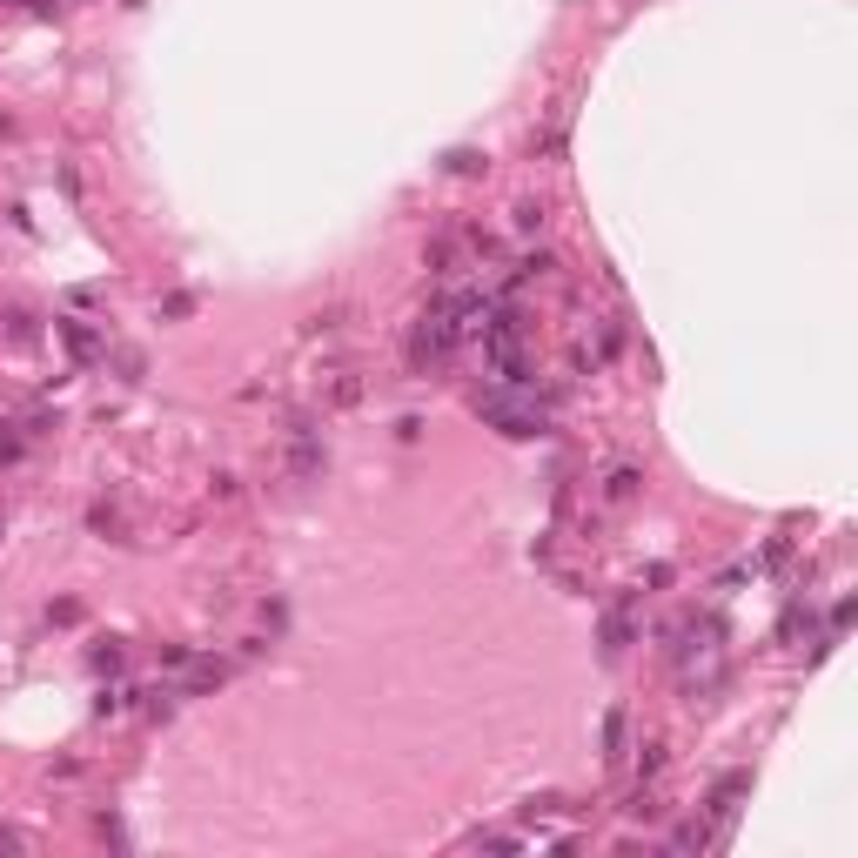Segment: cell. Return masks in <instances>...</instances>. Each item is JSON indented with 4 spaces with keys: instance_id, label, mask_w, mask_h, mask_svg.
Wrapping results in <instances>:
<instances>
[{
    "instance_id": "1",
    "label": "cell",
    "mask_w": 858,
    "mask_h": 858,
    "mask_svg": "<svg viewBox=\"0 0 858 858\" xmlns=\"http://www.w3.org/2000/svg\"><path fill=\"white\" fill-rule=\"evenodd\" d=\"M456 349V316L450 302H436L423 322H416V342H409V356H416V369H429V362H443Z\"/></svg>"
},
{
    "instance_id": "2",
    "label": "cell",
    "mask_w": 858,
    "mask_h": 858,
    "mask_svg": "<svg viewBox=\"0 0 858 858\" xmlns=\"http://www.w3.org/2000/svg\"><path fill=\"white\" fill-rule=\"evenodd\" d=\"M322 463H329V456H322V436H316L309 423H295V436H289V470L309 483V476H322Z\"/></svg>"
},
{
    "instance_id": "3",
    "label": "cell",
    "mask_w": 858,
    "mask_h": 858,
    "mask_svg": "<svg viewBox=\"0 0 858 858\" xmlns=\"http://www.w3.org/2000/svg\"><path fill=\"white\" fill-rule=\"evenodd\" d=\"M637 483H644V476H637L631 463H617V470L604 476V503H631V497H637Z\"/></svg>"
},
{
    "instance_id": "4",
    "label": "cell",
    "mask_w": 858,
    "mask_h": 858,
    "mask_svg": "<svg viewBox=\"0 0 858 858\" xmlns=\"http://www.w3.org/2000/svg\"><path fill=\"white\" fill-rule=\"evenodd\" d=\"M631 644V610H610V624H604V651H624Z\"/></svg>"
},
{
    "instance_id": "5",
    "label": "cell",
    "mask_w": 858,
    "mask_h": 858,
    "mask_svg": "<svg viewBox=\"0 0 858 858\" xmlns=\"http://www.w3.org/2000/svg\"><path fill=\"white\" fill-rule=\"evenodd\" d=\"M356 396H362V383H356V376H336V403L349 409V403H356Z\"/></svg>"
}]
</instances>
